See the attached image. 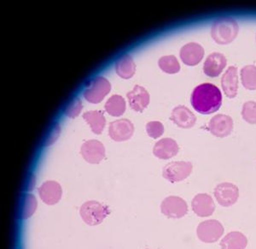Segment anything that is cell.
I'll return each mask as SVG.
<instances>
[{"instance_id": "6da1fadb", "label": "cell", "mask_w": 256, "mask_h": 249, "mask_svg": "<svg viewBox=\"0 0 256 249\" xmlns=\"http://www.w3.org/2000/svg\"><path fill=\"white\" fill-rule=\"evenodd\" d=\"M193 108L201 114H212L222 105V94L216 85L204 83L193 90L190 98Z\"/></svg>"}, {"instance_id": "7a4b0ae2", "label": "cell", "mask_w": 256, "mask_h": 249, "mask_svg": "<svg viewBox=\"0 0 256 249\" xmlns=\"http://www.w3.org/2000/svg\"><path fill=\"white\" fill-rule=\"evenodd\" d=\"M238 31V24L236 21L232 18L223 17L218 18L212 24L211 36L217 44H230L236 39Z\"/></svg>"}, {"instance_id": "3957f363", "label": "cell", "mask_w": 256, "mask_h": 249, "mask_svg": "<svg viewBox=\"0 0 256 249\" xmlns=\"http://www.w3.org/2000/svg\"><path fill=\"white\" fill-rule=\"evenodd\" d=\"M108 209L96 200H89L84 203L80 209V214L84 223L88 225H98L107 217Z\"/></svg>"}, {"instance_id": "277c9868", "label": "cell", "mask_w": 256, "mask_h": 249, "mask_svg": "<svg viewBox=\"0 0 256 249\" xmlns=\"http://www.w3.org/2000/svg\"><path fill=\"white\" fill-rule=\"evenodd\" d=\"M110 83L104 77H98L92 80L84 89V97L88 102L98 104L110 92Z\"/></svg>"}, {"instance_id": "5b68a950", "label": "cell", "mask_w": 256, "mask_h": 249, "mask_svg": "<svg viewBox=\"0 0 256 249\" xmlns=\"http://www.w3.org/2000/svg\"><path fill=\"white\" fill-rule=\"evenodd\" d=\"M224 229L218 220L210 219L202 222L196 229L199 240L205 243H214L222 237Z\"/></svg>"}, {"instance_id": "8992f818", "label": "cell", "mask_w": 256, "mask_h": 249, "mask_svg": "<svg viewBox=\"0 0 256 249\" xmlns=\"http://www.w3.org/2000/svg\"><path fill=\"white\" fill-rule=\"evenodd\" d=\"M190 162H171L163 168L162 175L170 182H178L186 179L192 171Z\"/></svg>"}, {"instance_id": "52a82bcc", "label": "cell", "mask_w": 256, "mask_h": 249, "mask_svg": "<svg viewBox=\"0 0 256 249\" xmlns=\"http://www.w3.org/2000/svg\"><path fill=\"white\" fill-rule=\"evenodd\" d=\"M160 210L166 217L181 218L188 212V205L184 199L178 196H169L164 199Z\"/></svg>"}, {"instance_id": "ba28073f", "label": "cell", "mask_w": 256, "mask_h": 249, "mask_svg": "<svg viewBox=\"0 0 256 249\" xmlns=\"http://www.w3.org/2000/svg\"><path fill=\"white\" fill-rule=\"evenodd\" d=\"M214 194L220 205L229 207L238 201L239 189L236 185L230 182H223L216 186Z\"/></svg>"}, {"instance_id": "9c48e42d", "label": "cell", "mask_w": 256, "mask_h": 249, "mask_svg": "<svg viewBox=\"0 0 256 249\" xmlns=\"http://www.w3.org/2000/svg\"><path fill=\"white\" fill-rule=\"evenodd\" d=\"M80 153L86 161L90 164H99L105 157V148L100 141L90 140L82 146Z\"/></svg>"}, {"instance_id": "30bf717a", "label": "cell", "mask_w": 256, "mask_h": 249, "mask_svg": "<svg viewBox=\"0 0 256 249\" xmlns=\"http://www.w3.org/2000/svg\"><path fill=\"white\" fill-rule=\"evenodd\" d=\"M208 129L210 133L216 137H226L232 132V119L227 115H216L210 121Z\"/></svg>"}, {"instance_id": "8fae6325", "label": "cell", "mask_w": 256, "mask_h": 249, "mask_svg": "<svg viewBox=\"0 0 256 249\" xmlns=\"http://www.w3.org/2000/svg\"><path fill=\"white\" fill-rule=\"evenodd\" d=\"M192 210L198 217H210L216 211V205L212 197L208 193H198L192 202Z\"/></svg>"}, {"instance_id": "7c38bea8", "label": "cell", "mask_w": 256, "mask_h": 249, "mask_svg": "<svg viewBox=\"0 0 256 249\" xmlns=\"http://www.w3.org/2000/svg\"><path fill=\"white\" fill-rule=\"evenodd\" d=\"M134 124L128 119H120L110 124L108 133L110 137L116 141H126L134 134Z\"/></svg>"}, {"instance_id": "4fadbf2b", "label": "cell", "mask_w": 256, "mask_h": 249, "mask_svg": "<svg viewBox=\"0 0 256 249\" xmlns=\"http://www.w3.org/2000/svg\"><path fill=\"white\" fill-rule=\"evenodd\" d=\"M38 194L46 205H55L62 198L61 185L54 181H47L38 188Z\"/></svg>"}, {"instance_id": "5bb4252c", "label": "cell", "mask_w": 256, "mask_h": 249, "mask_svg": "<svg viewBox=\"0 0 256 249\" xmlns=\"http://www.w3.org/2000/svg\"><path fill=\"white\" fill-rule=\"evenodd\" d=\"M180 55L184 65L195 66L204 59V47L198 43H189L181 48Z\"/></svg>"}, {"instance_id": "9a60e30c", "label": "cell", "mask_w": 256, "mask_h": 249, "mask_svg": "<svg viewBox=\"0 0 256 249\" xmlns=\"http://www.w3.org/2000/svg\"><path fill=\"white\" fill-rule=\"evenodd\" d=\"M226 59L222 53H214L208 57L204 63V71L206 76L217 77L226 66Z\"/></svg>"}, {"instance_id": "2e32d148", "label": "cell", "mask_w": 256, "mask_h": 249, "mask_svg": "<svg viewBox=\"0 0 256 249\" xmlns=\"http://www.w3.org/2000/svg\"><path fill=\"white\" fill-rule=\"evenodd\" d=\"M171 120L177 126L183 129H190L195 125L196 117L186 106H178L172 110Z\"/></svg>"}, {"instance_id": "e0dca14e", "label": "cell", "mask_w": 256, "mask_h": 249, "mask_svg": "<svg viewBox=\"0 0 256 249\" xmlns=\"http://www.w3.org/2000/svg\"><path fill=\"white\" fill-rule=\"evenodd\" d=\"M128 98L131 108L136 112H143L150 103L148 93L146 88L141 86L137 85L132 91L129 92Z\"/></svg>"}, {"instance_id": "ac0fdd59", "label": "cell", "mask_w": 256, "mask_h": 249, "mask_svg": "<svg viewBox=\"0 0 256 249\" xmlns=\"http://www.w3.org/2000/svg\"><path fill=\"white\" fill-rule=\"evenodd\" d=\"M222 85L223 91L228 98L233 99L236 96L238 89V77L236 67L230 66L227 69L222 77Z\"/></svg>"}, {"instance_id": "d6986e66", "label": "cell", "mask_w": 256, "mask_h": 249, "mask_svg": "<svg viewBox=\"0 0 256 249\" xmlns=\"http://www.w3.org/2000/svg\"><path fill=\"white\" fill-rule=\"evenodd\" d=\"M178 153V146L177 142L170 139L164 138L154 145L153 153L156 157L160 159H168L177 155Z\"/></svg>"}, {"instance_id": "ffe728a7", "label": "cell", "mask_w": 256, "mask_h": 249, "mask_svg": "<svg viewBox=\"0 0 256 249\" xmlns=\"http://www.w3.org/2000/svg\"><path fill=\"white\" fill-rule=\"evenodd\" d=\"M247 245V237L239 231L228 233L220 241L222 249H245Z\"/></svg>"}, {"instance_id": "44dd1931", "label": "cell", "mask_w": 256, "mask_h": 249, "mask_svg": "<svg viewBox=\"0 0 256 249\" xmlns=\"http://www.w3.org/2000/svg\"><path fill=\"white\" fill-rule=\"evenodd\" d=\"M135 64L131 56L125 55L118 59L116 64V71L123 79H129L135 74Z\"/></svg>"}, {"instance_id": "7402d4cb", "label": "cell", "mask_w": 256, "mask_h": 249, "mask_svg": "<svg viewBox=\"0 0 256 249\" xmlns=\"http://www.w3.org/2000/svg\"><path fill=\"white\" fill-rule=\"evenodd\" d=\"M83 118L88 122L94 133L99 135L102 132L105 126V117L102 112L98 111L88 112L83 115Z\"/></svg>"}, {"instance_id": "603a6c76", "label": "cell", "mask_w": 256, "mask_h": 249, "mask_svg": "<svg viewBox=\"0 0 256 249\" xmlns=\"http://www.w3.org/2000/svg\"><path fill=\"white\" fill-rule=\"evenodd\" d=\"M105 110L113 117H120L126 111L125 100L120 95H113L105 104Z\"/></svg>"}, {"instance_id": "cb8c5ba5", "label": "cell", "mask_w": 256, "mask_h": 249, "mask_svg": "<svg viewBox=\"0 0 256 249\" xmlns=\"http://www.w3.org/2000/svg\"><path fill=\"white\" fill-rule=\"evenodd\" d=\"M242 83L248 90H256V66L247 65L241 71Z\"/></svg>"}, {"instance_id": "d4e9b609", "label": "cell", "mask_w": 256, "mask_h": 249, "mask_svg": "<svg viewBox=\"0 0 256 249\" xmlns=\"http://www.w3.org/2000/svg\"><path fill=\"white\" fill-rule=\"evenodd\" d=\"M159 67L165 73L176 74L180 71V65L174 56H164L160 58L158 62Z\"/></svg>"}, {"instance_id": "484cf974", "label": "cell", "mask_w": 256, "mask_h": 249, "mask_svg": "<svg viewBox=\"0 0 256 249\" xmlns=\"http://www.w3.org/2000/svg\"><path fill=\"white\" fill-rule=\"evenodd\" d=\"M242 116L247 123L256 124V102L248 101L245 103L242 110Z\"/></svg>"}, {"instance_id": "4316f807", "label": "cell", "mask_w": 256, "mask_h": 249, "mask_svg": "<svg viewBox=\"0 0 256 249\" xmlns=\"http://www.w3.org/2000/svg\"><path fill=\"white\" fill-rule=\"evenodd\" d=\"M146 130H147V133H148L150 137L158 139L163 135L164 127H163V124L160 122L153 121V122H150V123H147Z\"/></svg>"}, {"instance_id": "83f0119b", "label": "cell", "mask_w": 256, "mask_h": 249, "mask_svg": "<svg viewBox=\"0 0 256 249\" xmlns=\"http://www.w3.org/2000/svg\"><path fill=\"white\" fill-rule=\"evenodd\" d=\"M82 110V103L79 99H76L74 100L73 102L70 104V106H68V108L65 111V113L67 115L68 117H76L80 114V112Z\"/></svg>"}]
</instances>
